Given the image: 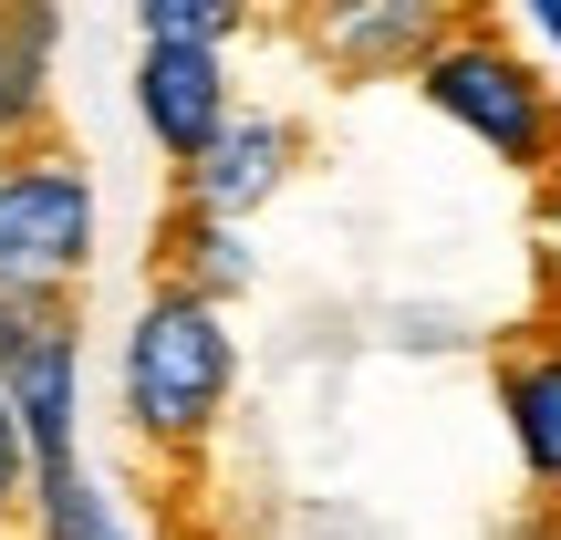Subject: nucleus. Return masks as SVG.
Here are the masks:
<instances>
[{"instance_id":"nucleus-1","label":"nucleus","mask_w":561,"mask_h":540,"mask_svg":"<svg viewBox=\"0 0 561 540\" xmlns=\"http://www.w3.org/2000/svg\"><path fill=\"white\" fill-rule=\"evenodd\" d=\"M240 395V333L208 301H157L146 291L136 333H125V437H136V468L157 489V540H187V509L208 489V447H219V416Z\"/></svg>"},{"instance_id":"nucleus-2","label":"nucleus","mask_w":561,"mask_h":540,"mask_svg":"<svg viewBox=\"0 0 561 540\" xmlns=\"http://www.w3.org/2000/svg\"><path fill=\"white\" fill-rule=\"evenodd\" d=\"M416 94L447 125H468L500 166H520L541 219H561V83L500 32V11H447V42L416 62Z\"/></svg>"},{"instance_id":"nucleus-3","label":"nucleus","mask_w":561,"mask_h":540,"mask_svg":"<svg viewBox=\"0 0 561 540\" xmlns=\"http://www.w3.org/2000/svg\"><path fill=\"white\" fill-rule=\"evenodd\" d=\"M94 280V166L83 146L0 166V312H83Z\"/></svg>"},{"instance_id":"nucleus-4","label":"nucleus","mask_w":561,"mask_h":540,"mask_svg":"<svg viewBox=\"0 0 561 540\" xmlns=\"http://www.w3.org/2000/svg\"><path fill=\"white\" fill-rule=\"evenodd\" d=\"M489 375H500V416H510L530 489L561 499V261L551 250H541V280H530V312L500 322V343H489Z\"/></svg>"},{"instance_id":"nucleus-5","label":"nucleus","mask_w":561,"mask_h":540,"mask_svg":"<svg viewBox=\"0 0 561 540\" xmlns=\"http://www.w3.org/2000/svg\"><path fill=\"white\" fill-rule=\"evenodd\" d=\"M73 384H83V312H0V416L32 447V479L73 468Z\"/></svg>"},{"instance_id":"nucleus-6","label":"nucleus","mask_w":561,"mask_h":540,"mask_svg":"<svg viewBox=\"0 0 561 540\" xmlns=\"http://www.w3.org/2000/svg\"><path fill=\"white\" fill-rule=\"evenodd\" d=\"M301 166H312V125L301 115H229L219 136H208V157L178 166L167 198L198 208V219H219V229H240L250 208H271L280 187L301 177Z\"/></svg>"},{"instance_id":"nucleus-7","label":"nucleus","mask_w":561,"mask_h":540,"mask_svg":"<svg viewBox=\"0 0 561 540\" xmlns=\"http://www.w3.org/2000/svg\"><path fill=\"white\" fill-rule=\"evenodd\" d=\"M280 32L322 62L333 83H416V62L447 42V11H416V0H364V11H291Z\"/></svg>"},{"instance_id":"nucleus-8","label":"nucleus","mask_w":561,"mask_h":540,"mask_svg":"<svg viewBox=\"0 0 561 540\" xmlns=\"http://www.w3.org/2000/svg\"><path fill=\"white\" fill-rule=\"evenodd\" d=\"M53 42H62V11L42 0H0V166L62 146V94H53Z\"/></svg>"},{"instance_id":"nucleus-9","label":"nucleus","mask_w":561,"mask_h":540,"mask_svg":"<svg viewBox=\"0 0 561 540\" xmlns=\"http://www.w3.org/2000/svg\"><path fill=\"white\" fill-rule=\"evenodd\" d=\"M136 115H146V136H157L167 177L198 166L208 136L229 125V73H219V53H167V42H146V62H136Z\"/></svg>"},{"instance_id":"nucleus-10","label":"nucleus","mask_w":561,"mask_h":540,"mask_svg":"<svg viewBox=\"0 0 561 540\" xmlns=\"http://www.w3.org/2000/svg\"><path fill=\"white\" fill-rule=\"evenodd\" d=\"M146 291H157V301H208V312H229V301L250 291L240 229H219V219H198V208L167 198L157 229H146Z\"/></svg>"},{"instance_id":"nucleus-11","label":"nucleus","mask_w":561,"mask_h":540,"mask_svg":"<svg viewBox=\"0 0 561 540\" xmlns=\"http://www.w3.org/2000/svg\"><path fill=\"white\" fill-rule=\"evenodd\" d=\"M32 530H42V540H125L115 509H104L94 479H83V458L53 468V479H32Z\"/></svg>"},{"instance_id":"nucleus-12","label":"nucleus","mask_w":561,"mask_h":540,"mask_svg":"<svg viewBox=\"0 0 561 540\" xmlns=\"http://www.w3.org/2000/svg\"><path fill=\"white\" fill-rule=\"evenodd\" d=\"M146 42H167V53H219L229 32H240V0H146Z\"/></svg>"},{"instance_id":"nucleus-13","label":"nucleus","mask_w":561,"mask_h":540,"mask_svg":"<svg viewBox=\"0 0 561 540\" xmlns=\"http://www.w3.org/2000/svg\"><path fill=\"white\" fill-rule=\"evenodd\" d=\"M21 530H32V447L0 416V540H21Z\"/></svg>"},{"instance_id":"nucleus-14","label":"nucleus","mask_w":561,"mask_h":540,"mask_svg":"<svg viewBox=\"0 0 561 540\" xmlns=\"http://www.w3.org/2000/svg\"><path fill=\"white\" fill-rule=\"evenodd\" d=\"M510 540H561V499H530L520 520H510Z\"/></svg>"},{"instance_id":"nucleus-15","label":"nucleus","mask_w":561,"mask_h":540,"mask_svg":"<svg viewBox=\"0 0 561 540\" xmlns=\"http://www.w3.org/2000/svg\"><path fill=\"white\" fill-rule=\"evenodd\" d=\"M541 32H551V42H561V0H541Z\"/></svg>"}]
</instances>
